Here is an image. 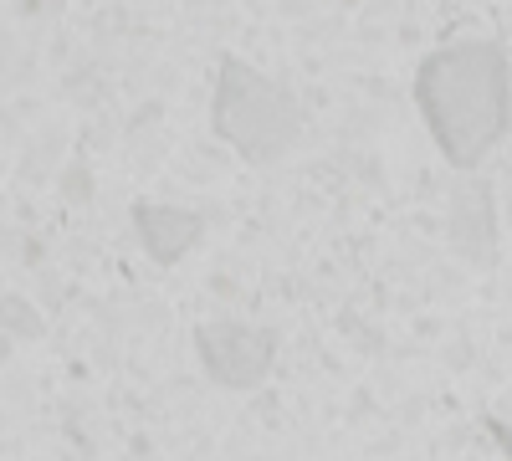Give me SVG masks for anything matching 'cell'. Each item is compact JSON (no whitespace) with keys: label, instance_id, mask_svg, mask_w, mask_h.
I'll return each mask as SVG.
<instances>
[{"label":"cell","instance_id":"cell-1","mask_svg":"<svg viewBox=\"0 0 512 461\" xmlns=\"http://www.w3.org/2000/svg\"><path fill=\"white\" fill-rule=\"evenodd\" d=\"M415 103L446 159L472 170L512 123V77L502 47L497 41H451V47L431 52L415 72Z\"/></svg>","mask_w":512,"mask_h":461},{"label":"cell","instance_id":"cell-2","mask_svg":"<svg viewBox=\"0 0 512 461\" xmlns=\"http://www.w3.org/2000/svg\"><path fill=\"white\" fill-rule=\"evenodd\" d=\"M216 134L231 139L246 159H272L297 139V108L277 82L231 57L221 62L216 82Z\"/></svg>","mask_w":512,"mask_h":461},{"label":"cell","instance_id":"cell-3","mask_svg":"<svg viewBox=\"0 0 512 461\" xmlns=\"http://www.w3.org/2000/svg\"><path fill=\"white\" fill-rule=\"evenodd\" d=\"M200 349H205V369L231 390H251L272 364V339L256 333V328H241V323L200 328Z\"/></svg>","mask_w":512,"mask_h":461},{"label":"cell","instance_id":"cell-4","mask_svg":"<svg viewBox=\"0 0 512 461\" xmlns=\"http://www.w3.org/2000/svg\"><path fill=\"white\" fill-rule=\"evenodd\" d=\"M200 221L190 211H169V205H139V236L159 262H175L180 251L195 241Z\"/></svg>","mask_w":512,"mask_h":461}]
</instances>
